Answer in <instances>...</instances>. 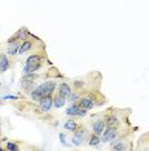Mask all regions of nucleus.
<instances>
[{
    "label": "nucleus",
    "instance_id": "f257e3e1",
    "mask_svg": "<svg viewBox=\"0 0 149 151\" xmlns=\"http://www.w3.org/2000/svg\"><path fill=\"white\" fill-rule=\"evenodd\" d=\"M55 89V81H45V83L40 84L37 88H35L31 92V97L34 99H41L45 96H49L54 92Z\"/></svg>",
    "mask_w": 149,
    "mask_h": 151
},
{
    "label": "nucleus",
    "instance_id": "f03ea898",
    "mask_svg": "<svg viewBox=\"0 0 149 151\" xmlns=\"http://www.w3.org/2000/svg\"><path fill=\"white\" fill-rule=\"evenodd\" d=\"M41 66V57L39 54H34L30 56L26 59V65L23 67V72L25 74H34L35 71H37Z\"/></svg>",
    "mask_w": 149,
    "mask_h": 151
},
{
    "label": "nucleus",
    "instance_id": "7ed1b4c3",
    "mask_svg": "<svg viewBox=\"0 0 149 151\" xmlns=\"http://www.w3.org/2000/svg\"><path fill=\"white\" fill-rule=\"evenodd\" d=\"M117 137V129L116 128H107L106 132L103 131L102 133V141L103 142H111L112 140H115V138Z\"/></svg>",
    "mask_w": 149,
    "mask_h": 151
},
{
    "label": "nucleus",
    "instance_id": "20e7f679",
    "mask_svg": "<svg viewBox=\"0 0 149 151\" xmlns=\"http://www.w3.org/2000/svg\"><path fill=\"white\" fill-rule=\"evenodd\" d=\"M52 106H53V98L50 97V94L45 96V97H43L40 99V110L43 113H49Z\"/></svg>",
    "mask_w": 149,
    "mask_h": 151
},
{
    "label": "nucleus",
    "instance_id": "39448f33",
    "mask_svg": "<svg viewBox=\"0 0 149 151\" xmlns=\"http://www.w3.org/2000/svg\"><path fill=\"white\" fill-rule=\"evenodd\" d=\"M71 93H72V89H71V87L68 85L67 83H62L61 85H59V90H58L59 96H62V97H64V98H68L71 96Z\"/></svg>",
    "mask_w": 149,
    "mask_h": 151
},
{
    "label": "nucleus",
    "instance_id": "423d86ee",
    "mask_svg": "<svg viewBox=\"0 0 149 151\" xmlns=\"http://www.w3.org/2000/svg\"><path fill=\"white\" fill-rule=\"evenodd\" d=\"M104 127H106V123H104V120H97V122L93 124V132L94 134H102L103 131H104Z\"/></svg>",
    "mask_w": 149,
    "mask_h": 151
},
{
    "label": "nucleus",
    "instance_id": "0eeeda50",
    "mask_svg": "<svg viewBox=\"0 0 149 151\" xmlns=\"http://www.w3.org/2000/svg\"><path fill=\"white\" fill-rule=\"evenodd\" d=\"M79 105L81 107L86 108V110H90V108L94 107V101L90 97H84V98H81V101H80Z\"/></svg>",
    "mask_w": 149,
    "mask_h": 151
},
{
    "label": "nucleus",
    "instance_id": "6e6552de",
    "mask_svg": "<svg viewBox=\"0 0 149 151\" xmlns=\"http://www.w3.org/2000/svg\"><path fill=\"white\" fill-rule=\"evenodd\" d=\"M9 69V61L5 54H0V72H4Z\"/></svg>",
    "mask_w": 149,
    "mask_h": 151
},
{
    "label": "nucleus",
    "instance_id": "1a4fd4ad",
    "mask_svg": "<svg viewBox=\"0 0 149 151\" xmlns=\"http://www.w3.org/2000/svg\"><path fill=\"white\" fill-rule=\"evenodd\" d=\"M10 45L8 47V53L10 54V56H16L17 53H19V47L21 45L17 43V41H13V43H9Z\"/></svg>",
    "mask_w": 149,
    "mask_h": 151
},
{
    "label": "nucleus",
    "instance_id": "9d476101",
    "mask_svg": "<svg viewBox=\"0 0 149 151\" xmlns=\"http://www.w3.org/2000/svg\"><path fill=\"white\" fill-rule=\"evenodd\" d=\"M66 99L67 98H64V97H62V96H57V97L53 99V105H54V107H57V108H61V107H63L64 105H66Z\"/></svg>",
    "mask_w": 149,
    "mask_h": 151
},
{
    "label": "nucleus",
    "instance_id": "9b49d317",
    "mask_svg": "<svg viewBox=\"0 0 149 151\" xmlns=\"http://www.w3.org/2000/svg\"><path fill=\"white\" fill-rule=\"evenodd\" d=\"M118 123H120V122H118V117L115 116V115H112V116H109L108 119H107L106 124H107V127H109V128H117Z\"/></svg>",
    "mask_w": 149,
    "mask_h": 151
},
{
    "label": "nucleus",
    "instance_id": "f8f14e48",
    "mask_svg": "<svg viewBox=\"0 0 149 151\" xmlns=\"http://www.w3.org/2000/svg\"><path fill=\"white\" fill-rule=\"evenodd\" d=\"M66 114H67L68 116H79V105H72V106H70L67 108V111H66Z\"/></svg>",
    "mask_w": 149,
    "mask_h": 151
},
{
    "label": "nucleus",
    "instance_id": "ddd939ff",
    "mask_svg": "<svg viewBox=\"0 0 149 151\" xmlns=\"http://www.w3.org/2000/svg\"><path fill=\"white\" fill-rule=\"evenodd\" d=\"M64 129H67V131H72L74 132L77 129V124H76V122L74 120H67V122L64 123Z\"/></svg>",
    "mask_w": 149,
    "mask_h": 151
},
{
    "label": "nucleus",
    "instance_id": "4468645a",
    "mask_svg": "<svg viewBox=\"0 0 149 151\" xmlns=\"http://www.w3.org/2000/svg\"><path fill=\"white\" fill-rule=\"evenodd\" d=\"M31 47H32V43H31V41H28V40L23 41V44L19 47V53H21V54L26 53V52H27V50L31 49Z\"/></svg>",
    "mask_w": 149,
    "mask_h": 151
},
{
    "label": "nucleus",
    "instance_id": "2eb2a0df",
    "mask_svg": "<svg viewBox=\"0 0 149 151\" xmlns=\"http://www.w3.org/2000/svg\"><path fill=\"white\" fill-rule=\"evenodd\" d=\"M126 149H127V146L122 142V141H118V142H116L112 146V150H116V151H122V150H126Z\"/></svg>",
    "mask_w": 149,
    "mask_h": 151
},
{
    "label": "nucleus",
    "instance_id": "dca6fc26",
    "mask_svg": "<svg viewBox=\"0 0 149 151\" xmlns=\"http://www.w3.org/2000/svg\"><path fill=\"white\" fill-rule=\"evenodd\" d=\"M99 143H100V138L98 137V134H93L90 137V140H89V145L90 146H98Z\"/></svg>",
    "mask_w": 149,
    "mask_h": 151
},
{
    "label": "nucleus",
    "instance_id": "f3484780",
    "mask_svg": "<svg viewBox=\"0 0 149 151\" xmlns=\"http://www.w3.org/2000/svg\"><path fill=\"white\" fill-rule=\"evenodd\" d=\"M72 142H73V145H76V146H80V145H82V142H84V138H81V137L74 134L72 137Z\"/></svg>",
    "mask_w": 149,
    "mask_h": 151
},
{
    "label": "nucleus",
    "instance_id": "a211bd4d",
    "mask_svg": "<svg viewBox=\"0 0 149 151\" xmlns=\"http://www.w3.org/2000/svg\"><path fill=\"white\" fill-rule=\"evenodd\" d=\"M7 150H9V151H17V150H18V146H17L16 142H7Z\"/></svg>",
    "mask_w": 149,
    "mask_h": 151
},
{
    "label": "nucleus",
    "instance_id": "6ab92c4d",
    "mask_svg": "<svg viewBox=\"0 0 149 151\" xmlns=\"http://www.w3.org/2000/svg\"><path fill=\"white\" fill-rule=\"evenodd\" d=\"M86 113H88V110H86V108H84V107H81V106L79 105V116H85Z\"/></svg>",
    "mask_w": 149,
    "mask_h": 151
},
{
    "label": "nucleus",
    "instance_id": "aec40b11",
    "mask_svg": "<svg viewBox=\"0 0 149 151\" xmlns=\"http://www.w3.org/2000/svg\"><path fill=\"white\" fill-rule=\"evenodd\" d=\"M68 98H70L71 102H74L76 99H79V94H77V93H74V94H73V93H71V96Z\"/></svg>",
    "mask_w": 149,
    "mask_h": 151
},
{
    "label": "nucleus",
    "instance_id": "412c9836",
    "mask_svg": "<svg viewBox=\"0 0 149 151\" xmlns=\"http://www.w3.org/2000/svg\"><path fill=\"white\" fill-rule=\"evenodd\" d=\"M59 140H61V143L67 145V142H66V136H64V133H61V134H59Z\"/></svg>",
    "mask_w": 149,
    "mask_h": 151
}]
</instances>
